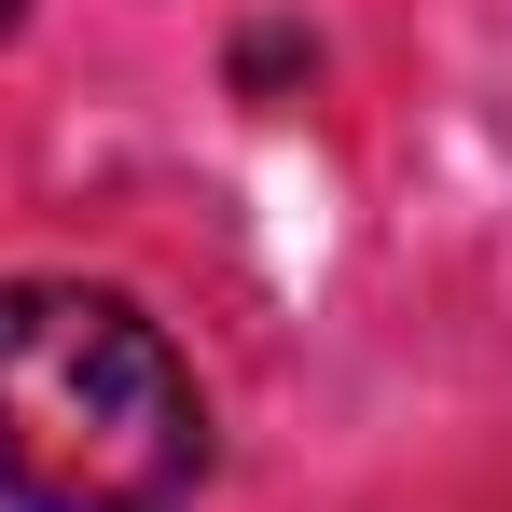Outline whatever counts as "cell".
Here are the masks:
<instances>
[{
	"label": "cell",
	"mask_w": 512,
	"mask_h": 512,
	"mask_svg": "<svg viewBox=\"0 0 512 512\" xmlns=\"http://www.w3.org/2000/svg\"><path fill=\"white\" fill-rule=\"evenodd\" d=\"M208 471V402L167 319L97 277H0V499L14 512H167Z\"/></svg>",
	"instance_id": "cell-1"
},
{
	"label": "cell",
	"mask_w": 512,
	"mask_h": 512,
	"mask_svg": "<svg viewBox=\"0 0 512 512\" xmlns=\"http://www.w3.org/2000/svg\"><path fill=\"white\" fill-rule=\"evenodd\" d=\"M14 14H28V0H0V42H14Z\"/></svg>",
	"instance_id": "cell-2"
}]
</instances>
